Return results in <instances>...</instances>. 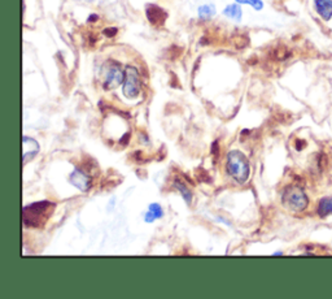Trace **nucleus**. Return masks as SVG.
I'll list each match as a JSON object with an SVG mask.
<instances>
[{
  "label": "nucleus",
  "mask_w": 332,
  "mask_h": 299,
  "mask_svg": "<svg viewBox=\"0 0 332 299\" xmlns=\"http://www.w3.org/2000/svg\"><path fill=\"white\" fill-rule=\"evenodd\" d=\"M88 2H92V0H88Z\"/></svg>",
  "instance_id": "nucleus-17"
},
{
  "label": "nucleus",
  "mask_w": 332,
  "mask_h": 299,
  "mask_svg": "<svg viewBox=\"0 0 332 299\" xmlns=\"http://www.w3.org/2000/svg\"><path fill=\"white\" fill-rule=\"evenodd\" d=\"M147 17H148V20L152 22V24L160 26V25H162L163 22H165L168 16H166V13L163 12L161 8L151 6L147 8Z\"/></svg>",
  "instance_id": "nucleus-9"
},
{
  "label": "nucleus",
  "mask_w": 332,
  "mask_h": 299,
  "mask_svg": "<svg viewBox=\"0 0 332 299\" xmlns=\"http://www.w3.org/2000/svg\"><path fill=\"white\" fill-rule=\"evenodd\" d=\"M227 172L236 182H247L251 173V165L244 154L240 151H231L227 155Z\"/></svg>",
  "instance_id": "nucleus-2"
},
{
  "label": "nucleus",
  "mask_w": 332,
  "mask_h": 299,
  "mask_svg": "<svg viewBox=\"0 0 332 299\" xmlns=\"http://www.w3.org/2000/svg\"><path fill=\"white\" fill-rule=\"evenodd\" d=\"M282 202H283L284 207L293 211V212H301L309 205V199L305 191L301 187L296 186V185L288 186L287 189L284 190Z\"/></svg>",
  "instance_id": "nucleus-3"
},
{
  "label": "nucleus",
  "mask_w": 332,
  "mask_h": 299,
  "mask_svg": "<svg viewBox=\"0 0 332 299\" xmlns=\"http://www.w3.org/2000/svg\"><path fill=\"white\" fill-rule=\"evenodd\" d=\"M314 8L322 20L329 21L332 19V0H314Z\"/></svg>",
  "instance_id": "nucleus-8"
},
{
  "label": "nucleus",
  "mask_w": 332,
  "mask_h": 299,
  "mask_svg": "<svg viewBox=\"0 0 332 299\" xmlns=\"http://www.w3.org/2000/svg\"><path fill=\"white\" fill-rule=\"evenodd\" d=\"M175 187L182 192V195H183V199L186 201L188 206L191 205V202H192V192L190 191V189L187 187V185H184L182 181L177 180L175 181Z\"/></svg>",
  "instance_id": "nucleus-13"
},
{
  "label": "nucleus",
  "mask_w": 332,
  "mask_h": 299,
  "mask_svg": "<svg viewBox=\"0 0 332 299\" xmlns=\"http://www.w3.org/2000/svg\"><path fill=\"white\" fill-rule=\"evenodd\" d=\"M140 92V77L135 67H126L125 69L124 95L127 99H135Z\"/></svg>",
  "instance_id": "nucleus-4"
},
{
  "label": "nucleus",
  "mask_w": 332,
  "mask_h": 299,
  "mask_svg": "<svg viewBox=\"0 0 332 299\" xmlns=\"http://www.w3.org/2000/svg\"><path fill=\"white\" fill-rule=\"evenodd\" d=\"M56 205L48 201L35 202L22 208V223L26 228L40 229L47 224L53 214Z\"/></svg>",
  "instance_id": "nucleus-1"
},
{
  "label": "nucleus",
  "mask_w": 332,
  "mask_h": 299,
  "mask_svg": "<svg viewBox=\"0 0 332 299\" xmlns=\"http://www.w3.org/2000/svg\"><path fill=\"white\" fill-rule=\"evenodd\" d=\"M70 182L79 189L81 191H88L92 186V178L88 176L86 172L82 171L81 168H76L73 171V173L70 174Z\"/></svg>",
  "instance_id": "nucleus-7"
},
{
  "label": "nucleus",
  "mask_w": 332,
  "mask_h": 299,
  "mask_svg": "<svg viewBox=\"0 0 332 299\" xmlns=\"http://www.w3.org/2000/svg\"><path fill=\"white\" fill-rule=\"evenodd\" d=\"M125 81V70L117 63H110L106 67L105 80H104V89L113 90L117 89Z\"/></svg>",
  "instance_id": "nucleus-5"
},
{
  "label": "nucleus",
  "mask_w": 332,
  "mask_h": 299,
  "mask_svg": "<svg viewBox=\"0 0 332 299\" xmlns=\"http://www.w3.org/2000/svg\"><path fill=\"white\" fill-rule=\"evenodd\" d=\"M238 4H248V6L253 7L256 11H261L263 8L262 0H236Z\"/></svg>",
  "instance_id": "nucleus-15"
},
{
  "label": "nucleus",
  "mask_w": 332,
  "mask_h": 299,
  "mask_svg": "<svg viewBox=\"0 0 332 299\" xmlns=\"http://www.w3.org/2000/svg\"><path fill=\"white\" fill-rule=\"evenodd\" d=\"M274 255H283V253H282V251H276V253H274Z\"/></svg>",
  "instance_id": "nucleus-16"
},
{
  "label": "nucleus",
  "mask_w": 332,
  "mask_h": 299,
  "mask_svg": "<svg viewBox=\"0 0 332 299\" xmlns=\"http://www.w3.org/2000/svg\"><path fill=\"white\" fill-rule=\"evenodd\" d=\"M40 151L39 143L34 138L26 137L22 138V163L27 164L35 158Z\"/></svg>",
  "instance_id": "nucleus-6"
},
{
  "label": "nucleus",
  "mask_w": 332,
  "mask_h": 299,
  "mask_svg": "<svg viewBox=\"0 0 332 299\" xmlns=\"http://www.w3.org/2000/svg\"><path fill=\"white\" fill-rule=\"evenodd\" d=\"M162 216H163V211L162 208H161V206L157 205V203H152V205H149L148 207V212L145 214L144 221L145 223H153L154 220L161 219Z\"/></svg>",
  "instance_id": "nucleus-10"
},
{
  "label": "nucleus",
  "mask_w": 332,
  "mask_h": 299,
  "mask_svg": "<svg viewBox=\"0 0 332 299\" xmlns=\"http://www.w3.org/2000/svg\"><path fill=\"white\" fill-rule=\"evenodd\" d=\"M215 15V8L213 4H205L199 8V16L202 20H209Z\"/></svg>",
  "instance_id": "nucleus-14"
},
{
  "label": "nucleus",
  "mask_w": 332,
  "mask_h": 299,
  "mask_svg": "<svg viewBox=\"0 0 332 299\" xmlns=\"http://www.w3.org/2000/svg\"><path fill=\"white\" fill-rule=\"evenodd\" d=\"M242 8L239 4H230L224 10V15L229 19H233L235 21H240L242 20Z\"/></svg>",
  "instance_id": "nucleus-12"
},
{
  "label": "nucleus",
  "mask_w": 332,
  "mask_h": 299,
  "mask_svg": "<svg viewBox=\"0 0 332 299\" xmlns=\"http://www.w3.org/2000/svg\"><path fill=\"white\" fill-rule=\"evenodd\" d=\"M317 212L320 217H326L332 214V196H324L318 203Z\"/></svg>",
  "instance_id": "nucleus-11"
}]
</instances>
